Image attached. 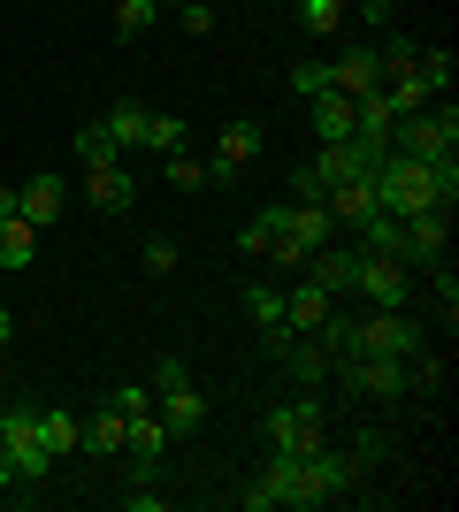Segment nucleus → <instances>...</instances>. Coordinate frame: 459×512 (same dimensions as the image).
Masks as SVG:
<instances>
[{"label":"nucleus","instance_id":"1","mask_svg":"<svg viewBox=\"0 0 459 512\" xmlns=\"http://www.w3.org/2000/svg\"><path fill=\"white\" fill-rule=\"evenodd\" d=\"M360 467L368 459H329V451H314V459H268L261 482L245 490V512H276V505H329V497H345L352 482H360Z\"/></svg>","mask_w":459,"mask_h":512},{"label":"nucleus","instance_id":"2","mask_svg":"<svg viewBox=\"0 0 459 512\" xmlns=\"http://www.w3.org/2000/svg\"><path fill=\"white\" fill-rule=\"evenodd\" d=\"M368 184H375V207L383 214H421V207H452L459 199V161L452 169H429V161H406V153H383L368 169Z\"/></svg>","mask_w":459,"mask_h":512},{"label":"nucleus","instance_id":"3","mask_svg":"<svg viewBox=\"0 0 459 512\" xmlns=\"http://www.w3.org/2000/svg\"><path fill=\"white\" fill-rule=\"evenodd\" d=\"M391 153L429 161V169H452V161H459V107H452V100H429L421 115H398Z\"/></svg>","mask_w":459,"mask_h":512},{"label":"nucleus","instance_id":"4","mask_svg":"<svg viewBox=\"0 0 459 512\" xmlns=\"http://www.w3.org/2000/svg\"><path fill=\"white\" fill-rule=\"evenodd\" d=\"M268 444L284 459H314L329 451V421H322V398H299V406H276L268 413Z\"/></svg>","mask_w":459,"mask_h":512},{"label":"nucleus","instance_id":"5","mask_svg":"<svg viewBox=\"0 0 459 512\" xmlns=\"http://www.w3.org/2000/svg\"><path fill=\"white\" fill-rule=\"evenodd\" d=\"M360 352H383V360H414V352H421V321L406 314V306H375V314L360 321Z\"/></svg>","mask_w":459,"mask_h":512},{"label":"nucleus","instance_id":"6","mask_svg":"<svg viewBox=\"0 0 459 512\" xmlns=\"http://www.w3.org/2000/svg\"><path fill=\"white\" fill-rule=\"evenodd\" d=\"M0 451H8L16 482H39V474H54V459H46V444H39V413H31V406H16L8 421H0Z\"/></svg>","mask_w":459,"mask_h":512},{"label":"nucleus","instance_id":"7","mask_svg":"<svg viewBox=\"0 0 459 512\" xmlns=\"http://www.w3.org/2000/svg\"><path fill=\"white\" fill-rule=\"evenodd\" d=\"M375 161H383V146H368V138H337V146H322L314 161H306V176L329 192V184H345V176H368Z\"/></svg>","mask_w":459,"mask_h":512},{"label":"nucleus","instance_id":"8","mask_svg":"<svg viewBox=\"0 0 459 512\" xmlns=\"http://www.w3.org/2000/svg\"><path fill=\"white\" fill-rule=\"evenodd\" d=\"M452 245V207H421L398 222V260H444Z\"/></svg>","mask_w":459,"mask_h":512},{"label":"nucleus","instance_id":"9","mask_svg":"<svg viewBox=\"0 0 459 512\" xmlns=\"http://www.w3.org/2000/svg\"><path fill=\"white\" fill-rule=\"evenodd\" d=\"M337 375H345L360 398H383V406H391V398H406V360H383V352H360V360H345Z\"/></svg>","mask_w":459,"mask_h":512},{"label":"nucleus","instance_id":"10","mask_svg":"<svg viewBox=\"0 0 459 512\" xmlns=\"http://www.w3.org/2000/svg\"><path fill=\"white\" fill-rule=\"evenodd\" d=\"M352 291L368 306H406V260L391 253H360V276H352Z\"/></svg>","mask_w":459,"mask_h":512},{"label":"nucleus","instance_id":"11","mask_svg":"<svg viewBox=\"0 0 459 512\" xmlns=\"http://www.w3.org/2000/svg\"><path fill=\"white\" fill-rule=\"evenodd\" d=\"M153 413H161V428H169V436H199V428H207V398H199L192 375H184V383H169V390H153Z\"/></svg>","mask_w":459,"mask_h":512},{"label":"nucleus","instance_id":"12","mask_svg":"<svg viewBox=\"0 0 459 512\" xmlns=\"http://www.w3.org/2000/svg\"><path fill=\"white\" fill-rule=\"evenodd\" d=\"M306 276L322 283L329 299H352V276H360V245H314V253L299 260Z\"/></svg>","mask_w":459,"mask_h":512},{"label":"nucleus","instance_id":"13","mask_svg":"<svg viewBox=\"0 0 459 512\" xmlns=\"http://www.w3.org/2000/svg\"><path fill=\"white\" fill-rule=\"evenodd\" d=\"M253 153H261V123H222V138H215V184H230V176H245L253 169Z\"/></svg>","mask_w":459,"mask_h":512},{"label":"nucleus","instance_id":"14","mask_svg":"<svg viewBox=\"0 0 459 512\" xmlns=\"http://www.w3.org/2000/svg\"><path fill=\"white\" fill-rule=\"evenodd\" d=\"M375 85H383V54H375V46H352V54L329 62V92L360 100V92H375Z\"/></svg>","mask_w":459,"mask_h":512},{"label":"nucleus","instance_id":"15","mask_svg":"<svg viewBox=\"0 0 459 512\" xmlns=\"http://www.w3.org/2000/svg\"><path fill=\"white\" fill-rule=\"evenodd\" d=\"M62 207H69L62 176H31V184H16V214L31 222V230H54V222H62Z\"/></svg>","mask_w":459,"mask_h":512},{"label":"nucleus","instance_id":"16","mask_svg":"<svg viewBox=\"0 0 459 512\" xmlns=\"http://www.w3.org/2000/svg\"><path fill=\"white\" fill-rule=\"evenodd\" d=\"M85 199L92 207H108V214H123L138 199V176L123 169V153H115V161H100V169H85Z\"/></svg>","mask_w":459,"mask_h":512},{"label":"nucleus","instance_id":"17","mask_svg":"<svg viewBox=\"0 0 459 512\" xmlns=\"http://www.w3.org/2000/svg\"><path fill=\"white\" fill-rule=\"evenodd\" d=\"M322 207H329L337 230H360V222L375 214V184H368V176H345V184H329V192H322Z\"/></svg>","mask_w":459,"mask_h":512},{"label":"nucleus","instance_id":"18","mask_svg":"<svg viewBox=\"0 0 459 512\" xmlns=\"http://www.w3.org/2000/svg\"><path fill=\"white\" fill-rule=\"evenodd\" d=\"M329 306H337V299H329L322 283L306 276L299 291H284V329H291V337H314V329H322V321H329Z\"/></svg>","mask_w":459,"mask_h":512},{"label":"nucleus","instance_id":"19","mask_svg":"<svg viewBox=\"0 0 459 512\" xmlns=\"http://www.w3.org/2000/svg\"><path fill=\"white\" fill-rule=\"evenodd\" d=\"M161 444H169V428H161V413H131V428H123V459H138V474H153Z\"/></svg>","mask_w":459,"mask_h":512},{"label":"nucleus","instance_id":"20","mask_svg":"<svg viewBox=\"0 0 459 512\" xmlns=\"http://www.w3.org/2000/svg\"><path fill=\"white\" fill-rule=\"evenodd\" d=\"M123 428H131V413L123 406H100L85 421V436H77V451H92V459H115V451H123Z\"/></svg>","mask_w":459,"mask_h":512},{"label":"nucleus","instance_id":"21","mask_svg":"<svg viewBox=\"0 0 459 512\" xmlns=\"http://www.w3.org/2000/svg\"><path fill=\"white\" fill-rule=\"evenodd\" d=\"M161 176H169L176 192H215V169H207L192 146H169V153H161Z\"/></svg>","mask_w":459,"mask_h":512},{"label":"nucleus","instance_id":"22","mask_svg":"<svg viewBox=\"0 0 459 512\" xmlns=\"http://www.w3.org/2000/svg\"><path fill=\"white\" fill-rule=\"evenodd\" d=\"M100 130H108V146H115V153H131L138 138H146V107H138V100L108 107V115H100Z\"/></svg>","mask_w":459,"mask_h":512},{"label":"nucleus","instance_id":"23","mask_svg":"<svg viewBox=\"0 0 459 512\" xmlns=\"http://www.w3.org/2000/svg\"><path fill=\"white\" fill-rule=\"evenodd\" d=\"M314 130H322V146L352 138V100L345 92H314Z\"/></svg>","mask_w":459,"mask_h":512},{"label":"nucleus","instance_id":"24","mask_svg":"<svg viewBox=\"0 0 459 512\" xmlns=\"http://www.w3.org/2000/svg\"><path fill=\"white\" fill-rule=\"evenodd\" d=\"M31 253H39V230H31L23 214H8V222H0V268H31Z\"/></svg>","mask_w":459,"mask_h":512},{"label":"nucleus","instance_id":"25","mask_svg":"<svg viewBox=\"0 0 459 512\" xmlns=\"http://www.w3.org/2000/svg\"><path fill=\"white\" fill-rule=\"evenodd\" d=\"M238 245H245V253H276V245H284V207H261V214H253V222H245V230H238Z\"/></svg>","mask_w":459,"mask_h":512},{"label":"nucleus","instance_id":"26","mask_svg":"<svg viewBox=\"0 0 459 512\" xmlns=\"http://www.w3.org/2000/svg\"><path fill=\"white\" fill-rule=\"evenodd\" d=\"M77 436H85V421H77V413H39V444H46V459H69V451H77Z\"/></svg>","mask_w":459,"mask_h":512},{"label":"nucleus","instance_id":"27","mask_svg":"<svg viewBox=\"0 0 459 512\" xmlns=\"http://www.w3.org/2000/svg\"><path fill=\"white\" fill-rule=\"evenodd\" d=\"M291 375H299V383H322V375H337V367H329V352H322V337H291Z\"/></svg>","mask_w":459,"mask_h":512},{"label":"nucleus","instance_id":"28","mask_svg":"<svg viewBox=\"0 0 459 512\" xmlns=\"http://www.w3.org/2000/svg\"><path fill=\"white\" fill-rule=\"evenodd\" d=\"M161 23V0H115V39H146Z\"/></svg>","mask_w":459,"mask_h":512},{"label":"nucleus","instance_id":"29","mask_svg":"<svg viewBox=\"0 0 459 512\" xmlns=\"http://www.w3.org/2000/svg\"><path fill=\"white\" fill-rule=\"evenodd\" d=\"M414 69H421V85H429V100H452V54L444 46H421Z\"/></svg>","mask_w":459,"mask_h":512},{"label":"nucleus","instance_id":"30","mask_svg":"<svg viewBox=\"0 0 459 512\" xmlns=\"http://www.w3.org/2000/svg\"><path fill=\"white\" fill-rule=\"evenodd\" d=\"M245 314H253V329H276V321H284V291L253 283V291H245Z\"/></svg>","mask_w":459,"mask_h":512},{"label":"nucleus","instance_id":"31","mask_svg":"<svg viewBox=\"0 0 459 512\" xmlns=\"http://www.w3.org/2000/svg\"><path fill=\"white\" fill-rule=\"evenodd\" d=\"M337 16H345V0H299V31H337Z\"/></svg>","mask_w":459,"mask_h":512},{"label":"nucleus","instance_id":"32","mask_svg":"<svg viewBox=\"0 0 459 512\" xmlns=\"http://www.w3.org/2000/svg\"><path fill=\"white\" fill-rule=\"evenodd\" d=\"M176 237H146V253H138V268H146V276H176Z\"/></svg>","mask_w":459,"mask_h":512},{"label":"nucleus","instance_id":"33","mask_svg":"<svg viewBox=\"0 0 459 512\" xmlns=\"http://www.w3.org/2000/svg\"><path fill=\"white\" fill-rule=\"evenodd\" d=\"M406 390H444V360L437 352H414V360H406Z\"/></svg>","mask_w":459,"mask_h":512},{"label":"nucleus","instance_id":"34","mask_svg":"<svg viewBox=\"0 0 459 512\" xmlns=\"http://www.w3.org/2000/svg\"><path fill=\"white\" fill-rule=\"evenodd\" d=\"M138 146H153V153L184 146V123H176V115H146V138H138Z\"/></svg>","mask_w":459,"mask_h":512},{"label":"nucleus","instance_id":"35","mask_svg":"<svg viewBox=\"0 0 459 512\" xmlns=\"http://www.w3.org/2000/svg\"><path fill=\"white\" fill-rule=\"evenodd\" d=\"M77 161H85V169L115 161V146H108V130H100V123H92V130H77Z\"/></svg>","mask_w":459,"mask_h":512},{"label":"nucleus","instance_id":"36","mask_svg":"<svg viewBox=\"0 0 459 512\" xmlns=\"http://www.w3.org/2000/svg\"><path fill=\"white\" fill-rule=\"evenodd\" d=\"M291 92H299V100L329 92V62H299V69H291Z\"/></svg>","mask_w":459,"mask_h":512},{"label":"nucleus","instance_id":"37","mask_svg":"<svg viewBox=\"0 0 459 512\" xmlns=\"http://www.w3.org/2000/svg\"><path fill=\"white\" fill-rule=\"evenodd\" d=\"M176 23H184L192 39H207V31H215V0H184V8H176Z\"/></svg>","mask_w":459,"mask_h":512},{"label":"nucleus","instance_id":"38","mask_svg":"<svg viewBox=\"0 0 459 512\" xmlns=\"http://www.w3.org/2000/svg\"><path fill=\"white\" fill-rule=\"evenodd\" d=\"M123 512H169V497H161V490H146V474H138L131 490H123Z\"/></svg>","mask_w":459,"mask_h":512},{"label":"nucleus","instance_id":"39","mask_svg":"<svg viewBox=\"0 0 459 512\" xmlns=\"http://www.w3.org/2000/svg\"><path fill=\"white\" fill-rule=\"evenodd\" d=\"M184 375H192V367L176 360V352H161V360L146 367V383H153V390H169V383H184Z\"/></svg>","mask_w":459,"mask_h":512},{"label":"nucleus","instance_id":"40","mask_svg":"<svg viewBox=\"0 0 459 512\" xmlns=\"http://www.w3.org/2000/svg\"><path fill=\"white\" fill-rule=\"evenodd\" d=\"M108 406H123V413H153V383H123Z\"/></svg>","mask_w":459,"mask_h":512},{"label":"nucleus","instance_id":"41","mask_svg":"<svg viewBox=\"0 0 459 512\" xmlns=\"http://www.w3.org/2000/svg\"><path fill=\"white\" fill-rule=\"evenodd\" d=\"M16 490V467H8V451H0V497Z\"/></svg>","mask_w":459,"mask_h":512},{"label":"nucleus","instance_id":"42","mask_svg":"<svg viewBox=\"0 0 459 512\" xmlns=\"http://www.w3.org/2000/svg\"><path fill=\"white\" fill-rule=\"evenodd\" d=\"M8 337H16V314H8V306H0V352H8Z\"/></svg>","mask_w":459,"mask_h":512},{"label":"nucleus","instance_id":"43","mask_svg":"<svg viewBox=\"0 0 459 512\" xmlns=\"http://www.w3.org/2000/svg\"><path fill=\"white\" fill-rule=\"evenodd\" d=\"M8 214H16V184H0V222H8Z\"/></svg>","mask_w":459,"mask_h":512},{"label":"nucleus","instance_id":"44","mask_svg":"<svg viewBox=\"0 0 459 512\" xmlns=\"http://www.w3.org/2000/svg\"><path fill=\"white\" fill-rule=\"evenodd\" d=\"M176 8H184V0H176Z\"/></svg>","mask_w":459,"mask_h":512}]
</instances>
